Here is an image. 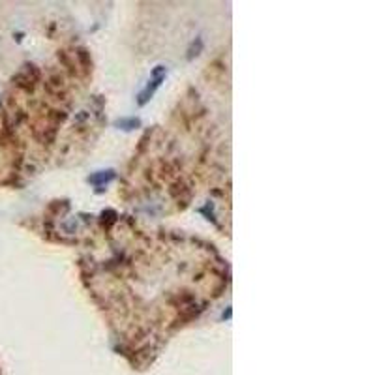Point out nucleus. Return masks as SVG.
I'll return each mask as SVG.
<instances>
[{
    "mask_svg": "<svg viewBox=\"0 0 375 375\" xmlns=\"http://www.w3.org/2000/svg\"><path fill=\"white\" fill-rule=\"evenodd\" d=\"M115 176V171H104L102 175H96V176H90L88 180L92 182V184H104V182H109L111 178Z\"/></svg>",
    "mask_w": 375,
    "mask_h": 375,
    "instance_id": "nucleus-2",
    "label": "nucleus"
},
{
    "mask_svg": "<svg viewBox=\"0 0 375 375\" xmlns=\"http://www.w3.org/2000/svg\"><path fill=\"white\" fill-rule=\"evenodd\" d=\"M165 73H167V70L163 68V66H156V70L152 71V75H154V79L150 81L149 84H147V88L141 92V96H139V105H145L147 102L150 100V96L156 92V88L162 84V81L165 79Z\"/></svg>",
    "mask_w": 375,
    "mask_h": 375,
    "instance_id": "nucleus-1",
    "label": "nucleus"
},
{
    "mask_svg": "<svg viewBox=\"0 0 375 375\" xmlns=\"http://www.w3.org/2000/svg\"><path fill=\"white\" fill-rule=\"evenodd\" d=\"M117 124L124 129H133L139 126V120H137V118H129V120H118Z\"/></svg>",
    "mask_w": 375,
    "mask_h": 375,
    "instance_id": "nucleus-3",
    "label": "nucleus"
}]
</instances>
